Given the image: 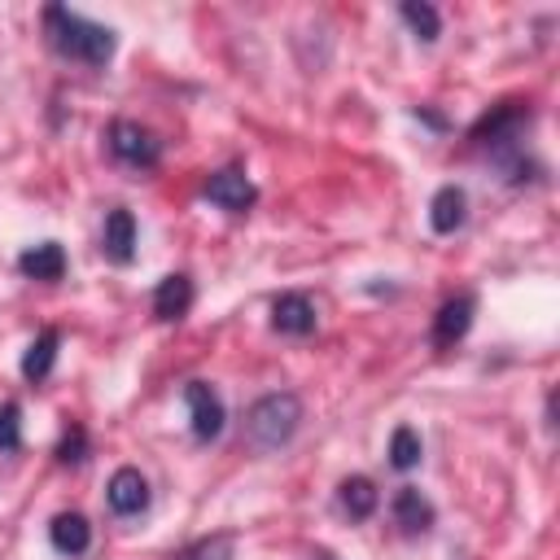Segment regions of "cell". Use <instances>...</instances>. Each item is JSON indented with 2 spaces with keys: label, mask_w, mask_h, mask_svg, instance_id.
Listing matches in <instances>:
<instances>
[{
  "label": "cell",
  "mask_w": 560,
  "mask_h": 560,
  "mask_svg": "<svg viewBox=\"0 0 560 560\" xmlns=\"http://www.w3.org/2000/svg\"><path fill=\"white\" fill-rule=\"evenodd\" d=\"M525 127H529V101H503L494 105L472 131H468V144L477 153H486V162H494L503 171L508 184H525Z\"/></svg>",
  "instance_id": "1"
},
{
  "label": "cell",
  "mask_w": 560,
  "mask_h": 560,
  "mask_svg": "<svg viewBox=\"0 0 560 560\" xmlns=\"http://www.w3.org/2000/svg\"><path fill=\"white\" fill-rule=\"evenodd\" d=\"M44 35H48L57 57L79 61V66H105L114 57V44H118L109 26L66 9V4H48L44 9Z\"/></svg>",
  "instance_id": "2"
},
{
  "label": "cell",
  "mask_w": 560,
  "mask_h": 560,
  "mask_svg": "<svg viewBox=\"0 0 560 560\" xmlns=\"http://www.w3.org/2000/svg\"><path fill=\"white\" fill-rule=\"evenodd\" d=\"M302 424V398L280 389V394H262L258 402H249L245 411V438L254 451H280Z\"/></svg>",
  "instance_id": "3"
},
{
  "label": "cell",
  "mask_w": 560,
  "mask_h": 560,
  "mask_svg": "<svg viewBox=\"0 0 560 560\" xmlns=\"http://www.w3.org/2000/svg\"><path fill=\"white\" fill-rule=\"evenodd\" d=\"M105 140H109V153L122 166H131V171H153L162 162V140L149 127L131 122V118H114L109 131H105Z\"/></svg>",
  "instance_id": "4"
},
{
  "label": "cell",
  "mask_w": 560,
  "mask_h": 560,
  "mask_svg": "<svg viewBox=\"0 0 560 560\" xmlns=\"http://www.w3.org/2000/svg\"><path fill=\"white\" fill-rule=\"evenodd\" d=\"M201 197L214 201V206L228 210V214H245V210L258 201V188H254V179H249L241 166H223V171H214V175L201 184Z\"/></svg>",
  "instance_id": "5"
},
{
  "label": "cell",
  "mask_w": 560,
  "mask_h": 560,
  "mask_svg": "<svg viewBox=\"0 0 560 560\" xmlns=\"http://www.w3.org/2000/svg\"><path fill=\"white\" fill-rule=\"evenodd\" d=\"M184 402H188L192 438H197V442H214V438L223 433V420H228L223 398L214 394V385H206V381H188V385H184Z\"/></svg>",
  "instance_id": "6"
},
{
  "label": "cell",
  "mask_w": 560,
  "mask_h": 560,
  "mask_svg": "<svg viewBox=\"0 0 560 560\" xmlns=\"http://www.w3.org/2000/svg\"><path fill=\"white\" fill-rule=\"evenodd\" d=\"M472 311H477V298L472 293H459V298L442 302L438 315H433V346L446 350V346L464 341V332L472 328Z\"/></svg>",
  "instance_id": "7"
},
{
  "label": "cell",
  "mask_w": 560,
  "mask_h": 560,
  "mask_svg": "<svg viewBox=\"0 0 560 560\" xmlns=\"http://www.w3.org/2000/svg\"><path fill=\"white\" fill-rule=\"evenodd\" d=\"M101 249H105V258L118 262V267H127V262L136 258V214H131L127 206H114V210L105 214Z\"/></svg>",
  "instance_id": "8"
},
{
  "label": "cell",
  "mask_w": 560,
  "mask_h": 560,
  "mask_svg": "<svg viewBox=\"0 0 560 560\" xmlns=\"http://www.w3.org/2000/svg\"><path fill=\"white\" fill-rule=\"evenodd\" d=\"M315 306H311V298H302V293H280L276 302H271V328L276 332H284V337H311L315 332Z\"/></svg>",
  "instance_id": "9"
},
{
  "label": "cell",
  "mask_w": 560,
  "mask_h": 560,
  "mask_svg": "<svg viewBox=\"0 0 560 560\" xmlns=\"http://www.w3.org/2000/svg\"><path fill=\"white\" fill-rule=\"evenodd\" d=\"M105 499L118 516H140L149 508V481L140 477V468H118L105 486Z\"/></svg>",
  "instance_id": "10"
},
{
  "label": "cell",
  "mask_w": 560,
  "mask_h": 560,
  "mask_svg": "<svg viewBox=\"0 0 560 560\" xmlns=\"http://www.w3.org/2000/svg\"><path fill=\"white\" fill-rule=\"evenodd\" d=\"M464 219H468V197H464V188H459V184H442V188L433 192V201H429V228H433L438 236H451V232L464 228Z\"/></svg>",
  "instance_id": "11"
},
{
  "label": "cell",
  "mask_w": 560,
  "mask_h": 560,
  "mask_svg": "<svg viewBox=\"0 0 560 560\" xmlns=\"http://www.w3.org/2000/svg\"><path fill=\"white\" fill-rule=\"evenodd\" d=\"M188 311H192V280H188L184 271L162 276L158 289H153V315L166 319V324H175V319H184Z\"/></svg>",
  "instance_id": "12"
},
{
  "label": "cell",
  "mask_w": 560,
  "mask_h": 560,
  "mask_svg": "<svg viewBox=\"0 0 560 560\" xmlns=\"http://www.w3.org/2000/svg\"><path fill=\"white\" fill-rule=\"evenodd\" d=\"M18 271L26 280H61L66 276V249L57 241H39L18 254Z\"/></svg>",
  "instance_id": "13"
},
{
  "label": "cell",
  "mask_w": 560,
  "mask_h": 560,
  "mask_svg": "<svg viewBox=\"0 0 560 560\" xmlns=\"http://www.w3.org/2000/svg\"><path fill=\"white\" fill-rule=\"evenodd\" d=\"M394 525L402 534H429L433 529V503L416 490V486H402L394 494Z\"/></svg>",
  "instance_id": "14"
},
{
  "label": "cell",
  "mask_w": 560,
  "mask_h": 560,
  "mask_svg": "<svg viewBox=\"0 0 560 560\" xmlns=\"http://www.w3.org/2000/svg\"><path fill=\"white\" fill-rule=\"evenodd\" d=\"M48 542L61 551V556H83L88 542H92V525L83 512H57L52 525H48Z\"/></svg>",
  "instance_id": "15"
},
{
  "label": "cell",
  "mask_w": 560,
  "mask_h": 560,
  "mask_svg": "<svg viewBox=\"0 0 560 560\" xmlns=\"http://www.w3.org/2000/svg\"><path fill=\"white\" fill-rule=\"evenodd\" d=\"M57 346H61V332H57V328H44V332L26 346V354H22V376H26L31 385L48 381V372H52V363H57Z\"/></svg>",
  "instance_id": "16"
},
{
  "label": "cell",
  "mask_w": 560,
  "mask_h": 560,
  "mask_svg": "<svg viewBox=\"0 0 560 560\" xmlns=\"http://www.w3.org/2000/svg\"><path fill=\"white\" fill-rule=\"evenodd\" d=\"M337 503H341V512L350 521H368L376 512V503H381V490L372 486V477H346L337 486Z\"/></svg>",
  "instance_id": "17"
},
{
  "label": "cell",
  "mask_w": 560,
  "mask_h": 560,
  "mask_svg": "<svg viewBox=\"0 0 560 560\" xmlns=\"http://www.w3.org/2000/svg\"><path fill=\"white\" fill-rule=\"evenodd\" d=\"M398 13H402V22L411 26V35L424 39V44H433V39L442 35V18H438L433 4H424V0H402Z\"/></svg>",
  "instance_id": "18"
},
{
  "label": "cell",
  "mask_w": 560,
  "mask_h": 560,
  "mask_svg": "<svg viewBox=\"0 0 560 560\" xmlns=\"http://www.w3.org/2000/svg\"><path fill=\"white\" fill-rule=\"evenodd\" d=\"M232 556H236V538L232 534H210V538L188 542L175 560H232Z\"/></svg>",
  "instance_id": "19"
},
{
  "label": "cell",
  "mask_w": 560,
  "mask_h": 560,
  "mask_svg": "<svg viewBox=\"0 0 560 560\" xmlns=\"http://www.w3.org/2000/svg\"><path fill=\"white\" fill-rule=\"evenodd\" d=\"M389 464H394L398 472H407V468L420 464V433H416V429H407V424L394 429V438H389Z\"/></svg>",
  "instance_id": "20"
},
{
  "label": "cell",
  "mask_w": 560,
  "mask_h": 560,
  "mask_svg": "<svg viewBox=\"0 0 560 560\" xmlns=\"http://www.w3.org/2000/svg\"><path fill=\"white\" fill-rule=\"evenodd\" d=\"M22 451V407L9 398L0 402V455H13Z\"/></svg>",
  "instance_id": "21"
},
{
  "label": "cell",
  "mask_w": 560,
  "mask_h": 560,
  "mask_svg": "<svg viewBox=\"0 0 560 560\" xmlns=\"http://www.w3.org/2000/svg\"><path fill=\"white\" fill-rule=\"evenodd\" d=\"M83 455H88V433L79 424H70L57 442V464H83Z\"/></svg>",
  "instance_id": "22"
},
{
  "label": "cell",
  "mask_w": 560,
  "mask_h": 560,
  "mask_svg": "<svg viewBox=\"0 0 560 560\" xmlns=\"http://www.w3.org/2000/svg\"><path fill=\"white\" fill-rule=\"evenodd\" d=\"M315 560H332V556H315Z\"/></svg>",
  "instance_id": "23"
}]
</instances>
